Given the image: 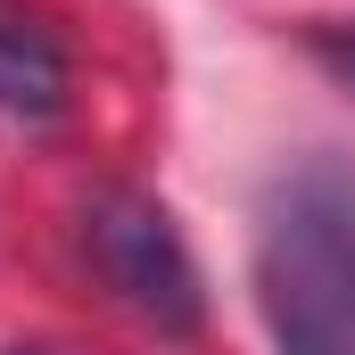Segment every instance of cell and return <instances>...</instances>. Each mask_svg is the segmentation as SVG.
Masks as SVG:
<instances>
[{
	"mask_svg": "<svg viewBox=\"0 0 355 355\" xmlns=\"http://www.w3.org/2000/svg\"><path fill=\"white\" fill-rule=\"evenodd\" d=\"M265 314L289 355H355V174L314 157L265 207Z\"/></svg>",
	"mask_w": 355,
	"mask_h": 355,
	"instance_id": "6da1fadb",
	"label": "cell"
},
{
	"mask_svg": "<svg viewBox=\"0 0 355 355\" xmlns=\"http://www.w3.org/2000/svg\"><path fill=\"white\" fill-rule=\"evenodd\" d=\"M83 248L99 281L166 339H190L207 322V289H198V265L182 248L174 215L149 198V190H99L83 207Z\"/></svg>",
	"mask_w": 355,
	"mask_h": 355,
	"instance_id": "7a4b0ae2",
	"label": "cell"
},
{
	"mask_svg": "<svg viewBox=\"0 0 355 355\" xmlns=\"http://www.w3.org/2000/svg\"><path fill=\"white\" fill-rule=\"evenodd\" d=\"M67 107V50L25 0H0V116L42 124Z\"/></svg>",
	"mask_w": 355,
	"mask_h": 355,
	"instance_id": "3957f363",
	"label": "cell"
},
{
	"mask_svg": "<svg viewBox=\"0 0 355 355\" xmlns=\"http://www.w3.org/2000/svg\"><path fill=\"white\" fill-rule=\"evenodd\" d=\"M0 355H58V347H42V339H17V347H0Z\"/></svg>",
	"mask_w": 355,
	"mask_h": 355,
	"instance_id": "277c9868",
	"label": "cell"
},
{
	"mask_svg": "<svg viewBox=\"0 0 355 355\" xmlns=\"http://www.w3.org/2000/svg\"><path fill=\"white\" fill-rule=\"evenodd\" d=\"M331 58H339V67H347V75H355V42H331Z\"/></svg>",
	"mask_w": 355,
	"mask_h": 355,
	"instance_id": "5b68a950",
	"label": "cell"
}]
</instances>
